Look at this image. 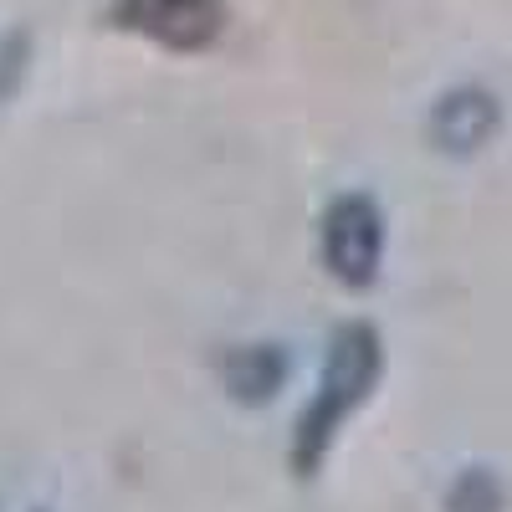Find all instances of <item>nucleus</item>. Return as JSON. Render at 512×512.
<instances>
[{
    "instance_id": "nucleus-3",
    "label": "nucleus",
    "mask_w": 512,
    "mask_h": 512,
    "mask_svg": "<svg viewBox=\"0 0 512 512\" xmlns=\"http://www.w3.org/2000/svg\"><path fill=\"white\" fill-rule=\"evenodd\" d=\"M323 267L338 287H374L384 267V210L374 195L349 190L333 195L323 210Z\"/></svg>"
},
{
    "instance_id": "nucleus-4",
    "label": "nucleus",
    "mask_w": 512,
    "mask_h": 512,
    "mask_svg": "<svg viewBox=\"0 0 512 512\" xmlns=\"http://www.w3.org/2000/svg\"><path fill=\"white\" fill-rule=\"evenodd\" d=\"M497 128H502V103L487 93V88H446L436 103H431V118H425V134H431V144L441 154H477L497 139Z\"/></svg>"
},
{
    "instance_id": "nucleus-6",
    "label": "nucleus",
    "mask_w": 512,
    "mask_h": 512,
    "mask_svg": "<svg viewBox=\"0 0 512 512\" xmlns=\"http://www.w3.org/2000/svg\"><path fill=\"white\" fill-rule=\"evenodd\" d=\"M446 512H502V482L487 466H466L446 492Z\"/></svg>"
},
{
    "instance_id": "nucleus-2",
    "label": "nucleus",
    "mask_w": 512,
    "mask_h": 512,
    "mask_svg": "<svg viewBox=\"0 0 512 512\" xmlns=\"http://www.w3.org/2000/svg\"><path fill=\"white\" fill-rule=\"evenodd\" d=\"M226 0H108V26L144 36L164 52H210L226 36Z\"/></svg>"
},
{
    "instance_id": "nucleus-5",
    "label": "nucleus",
    "mask_w": 512,
    "mask_h": 512,
    "mask_svg": "<svg viewBox=\"0 0 512 512\" xmlns=\"http://www.w3.org/2000/svg\"><path fill=\"white\" fill-rule=\"evenodd\" d=\"M221 379H226V390L236 400L262 405V400H272L282 384H287V354L277 344H241V349L226 354Z\"/></svg>"
},
{
    "instance_id": "nucleus-1",
    "label": "nucleus",
    "mask_w": 512,
    "mask_h": 512,
    "mask_svg": "<svg viewBox=\"0 0 512 512\" xmlns=\"http://www.w3.org/2000/svg\"><path fill=\"white\" fill-rule=\"evenodd\" d=\"M379 374H384V344H379L374 323L333 328L318 390H313V400L303 405V415H297V425H292V451L287 456H292L297 477H318V466L328 461L333 441L344 436V425L369 405Z\"/></svg>"
}]
</instances>
